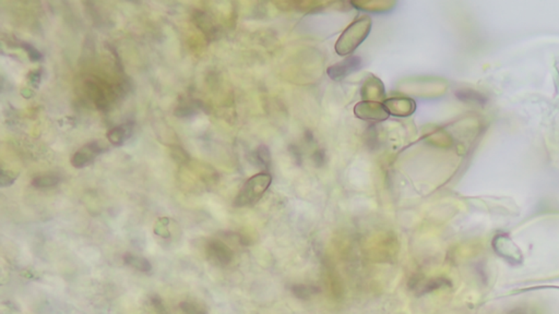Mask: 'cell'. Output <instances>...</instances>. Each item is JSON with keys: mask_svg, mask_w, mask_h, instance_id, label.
I'll list each match as a JSON object with an SVG mask.
<instances>
[{"mask_svg": "<svg viewBox=\"0 0 559 314\" xmlns=\"http://www.w3.org/2000/svg\"><path fill=\"white\" fill-rule=\"evenodd\" d=\"M107 150V145L104 144L102 141H92L88 144L83 145L80 150L73 154L71 158V165L75 168H83L96 160V156L100 153Z\"/></svg>", "mask_w": 559, "mask_h": 314, "instance_id": "obj_4", "label": "cell"}, {"mask_svg": "<svg viewBox=\"0 0 559 314\" xmlns=\"http://www.w3.org/2000/svg\"><path fill=\"white\" fill-rule=\"evenodd\" d=\"M124 262L126 265L137 269L139 272L149 273L152 269L150 261L146 257H140V255H133V253H126L124 255Z\"/></svg>", "mask_w": 559, "mask_h": 314, "instance_id": "obj_9", "label": "cell"}, {"mask_svg": "<svg viewBox=\"0 0 559 314\" xmlns=\"http://www.w3.org/2000/svg\"><path fill=\"white\" fill-rule=\"evenodd\" d=\"M193 21H195L197 27L206 34L207 38L210 40H212V38L216 36V33H218V27L214 24V21L212 20V17H211L208 13H204V11H197L195 15H193Z\"/></svg>", "mask_w": 559, "mask_h": 314, "instance_id": "obj_7", "label": "cell"}, {"mask_svg": "<svg viewBox=\"0 0 559 314\" xmlns=\"http://www.w3.org/2000/svg\"><path fill=\"white\" fill-rule=\"evenodd\" d=\"M369 29H371V20L367 17L353 23L344 32L345 34L352 35V36L342 35V38L338 40V45L336 47L338 54L344 55V54H349L352 50H355L359 45V43L366 38Z\"/></svg>", "mask_w": 559, "mask_h": 314, "instance_id": "obj_2", "label": "cell"}, {"mask_svg": "<svg viewBox=\"0 0 559 314\" xmlns=\"http://www.w3.org/2000/svg\"><path fill=\"white\" fill-rule=\"evenodd\" d=\"M206 253L209 261L216 267H228L234 259V252L228 244L218 239H212L207 244Z\"/></svg>", "mask_w": 559, "mask_h": 314, "instance_id": "obj_3", "label": "cell"}, {"mask_svg": "<svg viewBox=\"0 0 559 314\" xmlns=\"http://www.w3.org/2000/svg\"><path fill=\"white\" fill-rule=\"evenodd\" d=\"M61 181V178L56 174H42L32 180V186L36 189H47L55 187Z\"/></svg>", "mask_w": 559, "mask_h": 314, "instance_id": "obj_11", "label": "cell"}, {"mask_svg": "<svg viewBox=\"0 0 559 314\" xmlns=\"http://www.w3.org/2000/svg\"><path fill=\"white\" fill-rule=\"evenodd\" d=\"M20 46L25 52H28L29 58H30V60H32V61H38V60H40L43 58L42 54H40L34 46L29 44V43H21Z\"/></svg>", "mask_w": 559, "mask_h": 314, "instance_id": "obj_13", "label": "cell"}, {"mask_svg": "<svg viewBox=\"0 0 559 314\" xmlns=\"http://www.w3.org/2000/svg\"><path fill=\"white\" fill-rule=\"evenodd\" d=\"M320 288L313 285L297 284L292 287V294L299 300H309L311 297L318 294Z\"/></svg>", "mask_w": 559, "mask_h": 314, "instance_id": "obj_10", "label": "cell"}, {"mask_svg": "<svg viewBox=\"0 0 559 314\" xmlns=\"http://www.w3.org/2000/svg\"><path fill=\"white\" fill-rule=\"evenodd\" d=\"M271 180L272 178L268 174H255L249 178L234 200V207H245L256 204L268 190Z\"/></svg>", "mask_w": 559, "mask_h": 314, "instance_id": "obj_1", "label": "cell"}, {"mask_svg": "<svg viewBox=\"0 0 559 314\" xmlns=\"http://www.w3.org/2000/svg\"><path fill=\"white\" fill-rule=\"evenodd\" d=\"M422 282H423V276H422V275H413L409 281L410 290H417V292H419V288H421L422 285H423Z\"/></svg>", "mask_w": 559, "mask_h": 314, "instance_id": "obj_15", "label": "cell"}, {"mask_svg": "<svg viewBox=\"0 0 559 314\" xmlns=\"http://www.w3.org/2000/svg\"><path fill=\"white\" fill-rule=\"evenodd\" d=\"M173 156L174 160H177V162L185 163L186 160H189L188 155L186 154L185 151L181 147H174Z\"/></svg>", "mask_w": 559, "mask_h": 314, "instance_id": "obj_16", "label": "cell"}, {"mask_svg": "<svg viewBox=\"0 0 559 314\" xmlns=\"http://www.w3.org/2000/svg\"><path fill=\"white\" fill-rule=\"evenodd\" d=\"M133 130V124H124V125L117 126L110 130L106 137L114 147H121L131 137Z\"/></svg>", "mask_w": 559, "mask_h": 314, "instance_id": "obj_6", "label": "cell"}, {"mask_svg": "<svg viewBox=\"0 0 559 314\" xmlns=\"http://www.w3.org/2000/svg\"><path fill=\"white\" fill-rule=\"evenodd\" d=\"M452 286V283L450 282V279L446 278V277H434V278H431L422 285L417 294V296H423V294L436 292V290H442V288H449V287Z\"/></svg>", "mask_w": 559, "mask_h": 314, "instance_id": "obj_8", "label": "cell"}, {"mask_svg": "<svg viewBox=\"0 0 559 314\" xmlns=\"http://www.w3.org/2000/svg\"><path fill=\"white\" fill-rule=\"evenodd\" d=\"M514 314H527L524 311H521V310H516Z\"/></svg>", "mask_w": 559, "mask_h": 314, "instance_id": "obj_17", "label": "cell"}, {"mask_svg": "<svg viewBox=\"0 0 559 314\" xmlns=\"http://www.w3.org/2000/svg\"><path fill=\"white\" fill-rule=\"evenodd\" d=\"M179 309L183 314H209L203 304L196 300H185L179 304Z\"/></svg>", "mask_w": 559, "mask_h": 314, "instance_id": "obj_12", "label": "cell"}, {"mask_svg": "<svg viewBox=\"0 0 559 314\" xmlns=\"http://www.w3.org/2000/svg\"><path fill=\"white\" fill-rule=\"evenodd\" d=\"M362 59L357 56H352L348 59L343 60L341 63H336L332 67L329 68L328 75H330L334 80H341L346 75L350 73L357 71V69L361 68Z\"/></svg>", "mask_w": 559, "mask_h": 314, "instance_id": "obj_5", "label": "cell"}, {"mask_svg": "<svg viewBox=\"0 0 559 314\" xmlns=\"http://www.w3.org/2000/svg\"><path fill=\"white\" fill-rule=\"evenodd\" d=\"M19 177V174H15L13 172H5L3 170L1 177H0V184L1 187H8V186L13 185L15 179Z\"/></svg>", "mask_w": 559, "mask_h": 314, "instance_id": "obj_14", "label": "cell"}]
</instances>
